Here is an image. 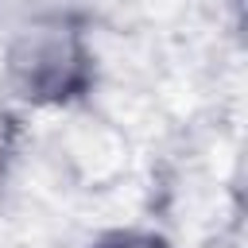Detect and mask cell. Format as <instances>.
<instances>
[{
  "label": "cell",
  "instance_id": "obj_2",
  "mask_svg": "<svg viewBox=\"0 0 248 248\" xmlns=\"http://www.w3.org/2000/svg\"><path fill=\"white\" fill-rule=\"evenodd\" d=\"M54 167L74 190H105L128 170V132L93 101L85 108L62 112L54 120Z\"/></svg>",
  "mask_w": 248,
  "mask_h": 248
},
{
  "label": "cell",
  "instance_id": "obj_3",
  "mask_svg": "<svg viewBox=\"0 0 248 248\" xmlns=\"http://www.w3.org/2000/svg\"><path fill=\"white\" fill-rule=\"evenodd\" d=\"M78 248H178V240L167 229H159V225L128 221V225H105V229H97Z\"/></svg>",
  "mask_w": 248,
  "mask_h": 248
},
{
  "label": "cell",
  "instance_id": "obj_1",
  "mask_svg": "<svg viewBox=\"0 0 248 248\" xmlns=\"http://www.w3.org/2000/svg\"><path fill=\"white\" fill-rule=\"evenodd\" d=\"M105 54L97 12L19 8L0 27V101L19 116L54 120L101 97Z\"/></svg>",
  "mask_w": 248,
  "mask_h": 248
}]
</instances>
